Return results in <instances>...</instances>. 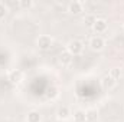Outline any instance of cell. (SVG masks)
Masks as SVG:
<instances>
[{
    "mask_svg": "<svg viewBox=\"0 0 124 122\" xmlns=\"http://www.w3.org/2000/svg\"><path fill=\"white\" fill-rule=\"evenodd\" d=\"M56 96H58V89L56 88H52L49 91V98H56Z\"/></svg>",
    "mask_w": 124,
    "mask_h": 122,
    "instance_id": "e0dca14e",
    "label": "cell"
},
{
    "mask_svg": "<svg viewBox=\"0 0 124 122\" xmlns=\"http://www.w3.org/2000/svg\"><path fill=\"white\" fill-rule=\"evenodd\" d=\"M6 14H7V9H6V6L3 3H0V19H3Z\"/></svg>",
    "mask_w": 124,
    "mask_h": 122,
    "instance_id": "2e32d148",
    "label": "cell"
},
{
    "mask_svg": "<svg viewBox=\"0 0 124 122\" xmlns=\"http://www.w3.org/2000/svg\"><path fill=\"white\" fill-rule=\"evenodd\" d=\"M123 30H124V26H123Z\"/></svg>",
    "mask_w": 124,
    "mask_h": 122,
    "instance_id": "ac0fdd59",
    "label": "cell"
},
{
    "mask_svg": "<svg viewBox=\"0 0 124 122\" xmlns=\"http://www.w3.org/2000/svg\"><path fill=\"white\" fill-rule=\"evenodd\" d=\"M108 75H110L116 82H117V81H120V79H121V75H123V73H121V69H120V68H113V69H110Z\"/></svg>",
    "mask_w": 124,
    "mask_h": 122,
    "instance_id": "7c38bea8",
    "label": "cell"
},
{
    "mask_svg": "<svg viewBox=\"0 0 124 122\" xmlns=\"http://www.w3.org/2000/svg\"><path fill=\"white\" fill-rule=\"evenodd\" d=\"M116 85H117V82H116L110 75H105V76L101 78V86H102L104 89H113Z\"/></svg>",
    "mask_w": 124,
    "mask_h": 122,
    "instance_id": "52a82bcc",
    "label": "cell"
},
{
    "mask_svg": "<svg viewBox=\"0 0 124 122\" xmlns=\"http://www.w3.org/2000/svg\"><path fill=\"white\" fill-rule=\"evenodd\" d=\"M71 115H72V114H71V111H69L68 106H61V108H58V111H56V118H58L59 121H66Z\"/></svg>",
    "mask_w": 124,
    "mask_h": 122,
    "instance_id": "ba28073f",
    "label": "cell"
},
{
    "mask_svg": "<svg viewBox=\"0 0 124 122\" xmlns=\"http://www.w3.org/2000/svg\"><path fill=\"white\" fill-rule=\"evenodd\" d=\"M66 50H68L72 56H77V55L82 53V50H84V43H82L81 40H78V39H72V40L68 42Z\"/></svg>",
    "mask_w": 124,
    "mask_h": 122,
    "instance_id": "6da1fadb",
    "label": "cell"
},
{
    "mask_svg": "<svg viewBox=\"0 0 124 122\" xmlns=\"http://www.w3.org/2000/svg\"><path fill=\"white\" fill-rule=\"evenodd\" d=\"M19 6L22 9H31L32 6H33V1L32 0H20L19 1Z\"/></svg>",
    "mask_w": 124,
    "mask_h": 122,
    "instance_id": "9a60e30c",
    "label": "cell"
},
{
    "mask_svg": "<svg viewBox=\"0 0 124 122\" xmlns=\"http://www.w3.org/2000/svg\"><path fill=\"white\" fill-rule=\"evenodd\" d=\"M52 43H54V39L49 34H42L36 40V45H38V47L40 50H49L51 46H52Z\"/></svg>",
    "mask_w": 124,
    "mask_h": 122,
    "instance_id": "7a4b0ae2",
    "label": "cell"
},
{
    "mask_svg": "<svg viewBox=\"0 0 124 122\" xmlns=\"http://www.w3.org/2000/svg\"><path fill=\"white\" fill-rule=\"evenodd\" d=\"M90 46H91V49L95 50V52L102 50L104 46H105V40L101 36H94V37H91V40H90Z\"/></svg>",
    "mask_w": 124,
    "mask_h": 122,
    "instance_id": "5b68a950",
    "label": "cell"
},
{
    "mask_svg": "<svg viewBox=\"0 0 124 122\" xmlns=\"http://www.w3.org/2000/svg\"><path fill=\"white\" fill-rule=\"evenodd\" d=\"M7 81L12 83V85H17L23 81V72L19 70V69H15V70H10L9 75H7Z\"/></svg>",
    "mask_w": 124,
    "mask_h": 122,
    "instance_id": "3957f363",
    "label": "cell"
},
{
    "mask_svg": "<svg viewBox=\"0 0 124 122\" xmlns=\"http://www.w3.org/2000/svg\"><path fill=\"white\" fill-rule=\"evenodd\" d=\"M68 12L71 13V14H79V13H82L84 12V3L82 1H78V0H74V1H71L69 4H68Z\"/></svg>",
    "mask_w": 124,
    "mask_h": 122,
    "instance_id": "277c9868",
    "label": "cell"
},
{
    "mask_svg": "<svg viewBox=\"0 0 124 122\" xmlns=\"http://www.w3.org/2000/svg\"><path fill=\"white\" fill-rule=\"evenodd\" d=\"M85 114H87V121H95L98 116L95 109H88V111H85Z\"/></svg>",
    "mask_w": 124,
    "mask_h": 122,
    "instance_id": "5bb4252c",
    "label": "cell"
},
{
    "mask_svg": "<svg viewBox=\"0 0 124 122\" xmlns=\"http://www.w3.org/2000/svg\"><path fill=\"white\" fill-rule=\"evenodd\" d=\"M107 27H108V23H107V20L104 19V17H97V20H95V23H94L93 29L97 33H104V32L107 30Z\"/></svg>",
    "mask_w": 124,
    "mask_h": 122,
    "instance_id": "8992f818",
    "label": "cell"
},
{
    "mask_svg": "<svg viewBox=\"0 0 124 122\" xmlns=\"http://www.w3.org/2000/svg\"><path fill=\"white\" fill-rule=\"evenodd\" d=\"M26 121L28 122H42V115L39 111H29L26 115Z\"/></svg>",
    "mask_w": 124,
    "mask_h": 122,
    "instance_id": "30bf717a",
    "label": "cell"
},
{
    "mask_svg": "<svg viewBox=\"0 0 124 122\" xmlns=\"http://www.w3.org/2000/svg\"><path fill=\"white\" fill-rule=\"evenodd\" d=\"M72 61H74V56L68 50H63L61 55H59V63H61L62 66H69L72 63Z\"/></svg>",
    "mask_w": 124,
    "mask_h": 122,
    "instance_id": "9c48e42d",
    "label": "cell"
},
{
    "mask_svg": "<svg viewBox=\"0 0 124 122\" xmlns=\"http://www.w3.org/2000/svg\"><path fill=\"white\" fill-rule=\"evenodd\" d=\"M74 122H88L87 121V114L82 109H77L74 112Z\"/></svg>",
    "mask_w": 124,
    "mask_h": 122,
    "instance_id": "8fae6325",
    "label": "cell"
},
{
    "mask_svg": "<svg viewBox=\"0 0 124 122\" xmlns=\"http://www.w3.org/2000/svg\"><path fill=\"white\" fill-rule=\"evenodd\" d=\"M95 20H97V17H95L94 14H87V16L84 17V23H85L87 26H90V27H93L94 26Z\"/></svg>",
    "mask_w": 124,
    "mask_h": 122,
    "instance_id": "4fadbf2b",
    "label": "cell"
}]
</instances>
